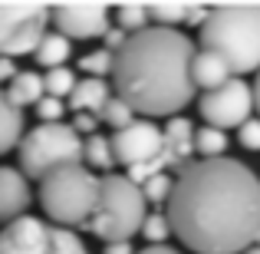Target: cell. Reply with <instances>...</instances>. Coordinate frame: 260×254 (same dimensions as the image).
<instances>
[{
  "label": "cell",
  "mask_w": 260,
  "mask_h": 254,
  "mask_svg": "<svg viewBox=\"0 0 260 254\" xmlns=\"http://www.w3.org/2000/svg\"><path fill=\"white\" fill-rule=\"evenodd\" d=\"M102 202V178H95L83 162L63 165L40 182V205L46 211V221L59 228H86L95 218Z\"/></svg>",
  "instance_id": "obj_4"
},
{
  "label": "cell",
  "mask_w": 260,
  "mask_h": 254,
  "mask_svg": "<svg viewBox=\"0 0 260 254\" xmlns=\"http://www.w3.org/2000/svg\"><path fill=\"white\" fill-rule=\"evenodd\" d=\"M109 99H112V93H109V83L106 79H79L76 89H73L70 96V109H76V112H92V116H102V109L109 106Z\"/></svg>",
  "instance_id": "obj_14"
},
{
  "label": "cell",
  "mask_w": 260,
  "mask_h": 254,
  "mask_svg": "<svg viewBox=\"0 0 260 254\" xmlns=\"http://www.w3.org/2000/svg\"><path fill=\"white\" fill-rule=\"evenodd\" d=\"M20 172L26 178L53 175L63 165H79L86 159V142L73 129V122H40L20 142Z\"/></svg>",
  "instance_id": "obj_6"
},
{
  "label": "cell",
  "mask_w": 260,
  "mask_h": 254,
  "mask_svg": "<svg viewBox=\"0 0 260 254\" xmlns=\"http://www.w3.org/2000/svg\"><path fill=\"white\" fill-rule=\"evenodd\" d=\"M139 254H181V251H175L172 244H148V248L139 251Z\"/></svg>",
  "instance_id": "obj_33"
},
{
  "label": "cell",
  "mask_w": 260,
  "mask_h": 254,
  "mask_svg": "<svg viewBox=\"0 0 260 254\" xmlns=\"http://www.w3.org/2000/svg\"><path fill=\"white\" fill-rule=\"evenodd\" d=\"M148 7H122V10H115V26L119 30H125L128 37H135V33H142V30H148Z\"/></svg>",
  "instance_id": "obj_23"
},
{
  "label": "cell",
  "mask_w": 260,
  "mask_h": 254,
  "mask_svg": "<svg viewBox=\"0 0 260 254\" xmlns=\"http://www.w3.org/2000/svg\"><path fill=\"white\" fill-rule=\"evenodd\" d=\"M142 191H145V198L148 202H155V205H165L168 208V202H172V191H175V178L168 175H155L152 182H145L142 185Z\"/></svg>",
  "instance_id": "obj_26"
},
{
  "label": "cell",
  "mask_w": 260,
  "mask_h": 254,
  "mask_svg": "<svg viewBox=\"0 0 260 254\" xmlns=\"http://www.w3.org/2000/svg\"><path fill=\"white\" fill-rule=\"evenodd\" d=\"M194 132H198V129L191 126V119H184V116H175V119L165 122V139L184 142V139H194Z\"/></svg>",
  "instance_id": "obj_27"
},
{
  "label": "cell",
  "mask_w": 260,
  "mask_h": 254,
  "mask_svg": "<svg viewBox=\"0 0 260 254\" xmlns=\"http://www.w3.org/2000/svg\"><path fill=\"white\" fill-rule=\"evenodd\" d=\"M0 254H89V248L76 231L26 215L0 228Z\"/></svg>",
  "instance_id": "obj_7"
},
{
  "label": "cell",
  "mask_w": 260,
  "mask_h": 254,
  "mask_svg": "<svg viewBox=\"0 0 260 254\" xmlns=\"http://www.w3.org/2000/svg\"><path fill=\"white\" fill-rule=\"evenodd\" d=\"M99 116H92V112H76V116H73V129H76V132L79 135H86V139H89V135H95V129H99Z\"/></svg>",
  "instance_id": "obj_30"
},
{
  "label": "cell",
  "mask_w": 260,
  "mask_h": 254,
  "mask_svg": "<svg viewBox=\"0 0 260 254\" xmlns=\"http://www.w3.org/2000/svg\"><path fill=\"white\" fill-rule=\"evenodd\" d=\"M33 202L30 182L20 168H0V224H13L20 218H26V208Z\"/></svg>",
  "instance_id": "obj_12"
},
{
  "label": "cell",
  "mask_w": 260,
  "mask_h": 254,
  "mask_svg": "<svg viewBox=\"0 0 260 254\" xmlns=\"http://www.w3.org/2000/svg\"><path fill=\"white\" fill-rule=\"evenodd\" d=\"M70 37H63V33H46L43 37V43L37 46V53H33V57H37V63L40 66H46V70H59V66L66 63V60H70Z\"/></svg>",
  "instance_id": "obj_17"
},
{
  "label": "cell",
  "mask_w": 260,
  "mask_h": 254,
  "mask_svg": "<svg viewBox=\"0 0 260 254\" xmlns=\"http://www.w3.org/2000/svg\"><path fill=\"white\" fill-rule=\"evenodd\" d=\"M254 89H250L244 79H231L228 86L221 89H211V93L201 96L198 102V112L204 116V122L214 129H241L244 122L254 119Z\"/></svg>",
  "instance_id": "obj_9"
},
{
  "label": "cell",
  "mask_w": 260,
  "mask_h": 254,
  "mask_svg": "<svg viewBox=\"0 0 260 254\" xmlns=\"http://www.w3.org/2000/svg\"><path fill=\"white\" fill-rule=\"evenodd\" d=\"M13 79H17V63H13L10 57H0V86H10Z\"/></svg>",
  "instance_id": "obj_31"
},
{
  "label": "cell",
  "mask_w": 260,
  "mask_h": 254,
  "mask_svg": "<svg viewBox=\"0 0 260 254\" xmlns=\"http://www.w3.org/2000/svg\"><path fill=\"white\" fill-rule=\"evenodd\" d=\"M79 70L89 73L92 79H106V76H112V73H115V53H109L106 46H102V50L86 53V57L79 60Z\"/></svg>",
  "instance_id": "obj_20"
},
{
  "label": "cell",
  "mask_w": 260,
  "mask_h": 254,
  "mask_svg": "<svg viewBox=\"0 0 260 254\" xmlns=\"http://www.w3.org/2000/svg\"><path fill=\"white\" fill-rule=\"evenodd\" d=\"M224 149H228V135L214 126H204L194 132V152L201 159H224Z\"/></svg>",
  "instance_id": "obj_19"
},
{
  "label": "cell",
  "mask_w": 260,
  "mask_h": 254,
  "mask_svg": "<svg viewBox=\"0 0 260 254\" xmlns=\"http://www.w3.org/2000/svg\"><path fill=\"white\" fill-rule=\"evenodd\" d=\"M86 162L92 168L106 172V175H112V165H115V149H112V139H106V135H89L86 139Z\"/></svg>",
  "instance_id": "obj_18"
},
{
  "label": "cell",
  "mask_w": 260,
  "mask_h": 254,
  "mask_svg": "<svg viewBox=\"0 0 260 254\" xmlns=\"http://www.w3.org/2000/svg\"><path fill=\"white\" fill-rule=\"evenodd\" d=\"M152 215L148 211V198L139 185L128 175H106L102 178V202L95 218L86 224L83 231H89L92 238H102L106 244L115 241H128L135 231L145 228V218Z\"/></svg>",
  "instance_id": "obj_5"
},
{
  "label": "cell",
  "mask_w": 260,
  "mask_h": 254,
  "mask_svg": "<svg viewBox=\"0 0 260 254\" xmlns=\"http://www.w3.org/2000/svg\"><path fill=\"white\" fill-rule=\"evenodd\" d=\"M201 46L217 53L241 79L260 73V7H217L201 26Z\"/></svg>",
  "instance_id": "obj_3"
},
{
  "label": "cell",
  "mask_w": 260,
  "mask_h": 254,
  "mask_svg": "<svg viewBox=\"0 0 260 254\" xmlns=\"http://www.w3.org/2000/svg\"><path fill=\"white\" fill-rule=\"evenodd\" d=\"M26 129H23V109H17L7 93L0 89V155L10 152V149H20Z\"/></svg>",
  "instance_id": "obj_15"
},
{
  "label": "cell",
  "mask_w": 260,
  "mask_h": 254,
  "mask_svg": "<svg viewBox=\"0 0 260 254\" xmlns=\"http://www.w3.org/2000/svg\"><path fill=\"white\" fill-rule=\"evenodd\" d=\"M165 211L194 254H244L260 244V178L237 159H194L178 172Z\"/></svg>",
  "instance_id": "obj_1"
},
{
  "label": "cell",
  "mask_w": 260,
  "mask_h": 254,
  "mask_svg": "<svg viewBox=\"0 0 260 254\" xmlns=\"http://www.w3.org/2000/svg\"><path fill=\"white\" fill-rule=\"evenodd\" d=\"M244 254H260V244H254V248H247Z\"/></svg>",
  "instance_id": "obj_35"
},
{
  "label": "cell",
  "mask_w": 260,
  "mask_h": 254,
  "mask_svg": "<svg viewBox=\"0 0 260 254\" xmlns=\"http://www.w3.org/2000/svg\"><path fill=\"white\" fill-rule=\"evenodd\" d=\"M63 112H66L63 99H53V96H46V99L37 106V116L43 122H63Z\"/></svg>",
  "instance_id": "obj_29"
},
{
  "label": "cell",
  "mask_w": 260,
  "mask_h": 254,
  "mask_svg": "<svg viewBox=\"0 0 260 254\" xmlns=\"http://www.w3.org/2000/svg\"><path fill=\"white\" fill-rule=\"evenodd\" d=\"M53 20H56V30L70 40H95L112 30L106 7H56Z\"/></svg>",
  "instance_id": "obj_11"
},
{
  "label": "cell",
  "mask_w": 260,
  "mask_h": 254,
  "mask_svg": "<svg viewBox=\"0 0 260 254\" xmlns=\"http://www.w3.org/2000/svg\"><path fill=\"white\" fill-rule=\"evenodd\" d=\"M188 10H191V7L155 4V7H148V17L155 20V26H168V30H178L181 23H188Z\"/></svg>",
  "instance_id": "obj_25"
},
{
  "label": "cell",
  "mask_w": 260,
  "mask_h": 254,
  "mask_svg": "<svg viewBox=\"0 0 260 254\" xmlns=\"http://www.w3.org/2000/svg\"><path fill=\"white\" fill-rule=\"evenodd\" d=\"M43 83H46V96H53V99H70L79 79L73 76V70L59 66V70H46Z\"/></svg>",
  "instance_id": "obj_21"
},
{
  "label": "cell",
  "mask_w": 260,
  "mask_h": 254,
  "mask_svg": "<svg viewBox=\"0 0 260 254\" xmlns=\"http://www.w3.org/2000/svg\"><path fill=\"white\" fill-rule=\"evenodd\" d=\"M7 99L13 102L17 109L23 106H40V102L46 99V83L40 73H17V79H13L10 86H7Z\"/></svg>",
  "instance_id": "obj_16"
},
{
  "label": "cell",
  "mask_w": 260,
  "mask_h": 254,
  "mask_svg": "<svg viewBox=\"0 0 260 254\" xmlns=\"http://www.w3.org/2000/svg\"><path fill=\"white\" fill-rule=\"evenodd\" d=\"M112 149H115V162L125 168L145 165V162H155L161 152H165V132H161L155 122L142 119L132 122L128 129L112 135Z\"/></svg>",
  "instance_id": "obj_10"
},
{
  "label": "cell",
  "mask_w": 260,
  "mask_h": 254,
  "mask_svg": "<svg viewBox=\"0 0 260 254\" xmlns=\"http://www.w3.org/2000/svg\"><path fill=\"white\" fill-rule=\"evenodd\" d=\"M99 119H102V122H109V126H112L115 132L128 129L132 122H139V119H135V109L128 106L125 99H119V96H112V99H109V106L102 109V116H99Z\"/></svg>",
  "instance_id": "obj_22"
},
{
  "label": "cell",
  "mask_w": 260,
  "mask_h": 254,
  "mask_svg": "<svg viewBox=\"0 0 260 254\" xmlns=\"http://www.w3.org/2000/svg\"><path fill=\"white\" fill-rule=\"evenodd\" d=\"M142 238H145L148 244H165L168 238H175V231H172V218H168V211H152V215L145 218Z\"/></svg>",
  "instance_id": "obj_24"
},
{
  "label": "cell",
  "mask_w": 260,
  "mask_h": 254,
  "mask_svg": "<svg viewBox=\"0 0 260 254\" xmlns=\"http://www.w3.org/2000/svg\"><path fill=\"white\" fill-rule=\"evenodd\" d=\"M254 102H257V112H260V73H257V83H254Z\"/></svg>",
  "instance_id": "obj_34"
},
{
  "label": "cell",
  "mask_w": 260,
  "mask_h": 254,
  "mask_svg": "<svg viewBox=\"0 0 260 254\" xmlns=\"http://www.w3.org/2000/svg\"><path fill=\"white\" fill-rule=\"evenodd\" d=\"M53 10L40 4L30 7H0V57H26L37 53V46L43 43V37L50 30Z\"/></svg>",
  "instance_id": "obj_8"
},
{
  "label": "cell",
  "mask_w": 260,
  "mask_h": 254,
  "mask_svg": "<svg viewBox=\"0 0 260 254\" xmlns=\"http://www.w3.org/2000/svg\"><path fill=\"white\" fill-rule=\"evenodd\" d=\"M194 43L181 30L148 26L115 53V96L142 116L175 119L194 96Z\"/></svg>",
  "instance_id": "obj_2"
},
{
  "label": "cell",
  "mask_w": 260,
  "mask_h": 254,
  "mask_svg": "<svg viewBox=\"0 0 260 254\" xmlns=\"http://www.w3.org/2000/svg\"><path fill=\"white\" fill-rule=\"evenodd\" d=\"M237 139H241L244 149H250V152H260V119L244 122V126L237 129Z\"/></svg>",
  "instance_id": "obj_28"
},
{
  "label": "cell",
  "mask_w": 260,
  "mask_h": 254,
  "mask_svg": "<svg viewBox=\"0 0 260 254\" xmlns=\"http://www.w3.org/2000/svg\"><path fill=\"white\" fill-rule=\"evenodd\" d=\"M102 254H135V251H132V244H128V241H115V244H106Z\"/></svg>",
  "instance_id": "obj_32"
},
{
  "label": "cell",
  "mask_w": 260,
  "mask_h": 254,
  "mask_svg": "<svg viewBox=\"0 0 260 254\" xmlns=\"http://www.w3.org/2000/svg\"><path fill=\"white\" fill-rule=\"evenodd\" d=\"M191 79H194V86H201L204 93H211V89L228 86L231 79H237V76L217 53L201 50V53H194V63H191Z\"/></svg>",
  "instance_id": "obj_13"
}]
</instances>
